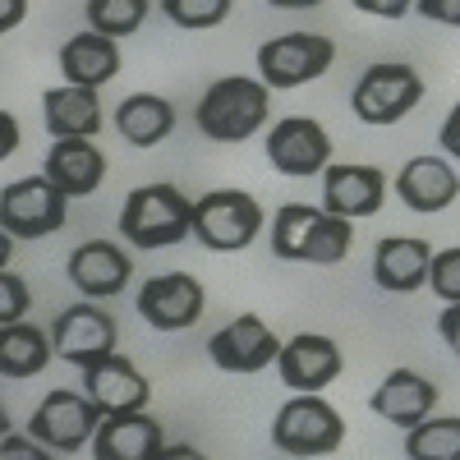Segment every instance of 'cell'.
Returning <instances> with one entry per match:
<instances>
[{"label": "cell", "mask_w": 460, "mask_h": 460, "mask_svg": "<svg viewBox=\"0 0 460 460\" xmlns=\"http://www.w3.org/2000/svg\"><path fill=\"white\" fill-rule=\"evenodd\" d=\"M355 244V230L350 221L327 217L323 208L309 203H286L272 217V253L286 262H314V267H332L345 262Z\"/></svg>", "instance_id": "6da1fadb"}, {"label": "cell", "mask_w": 460, "mask_h": 460, "mask_svg": "<svg viewBox=\"0 0 460 460\" xmlns=\"http://www.w3.org/2000/svg\"><path fill=\"white\" fill-rule=\"evenodd\" d=\"M194 235V203H189L171 180L138 184L120 208V240L138 249H171Z\"/></svg>", "instance_id": "7a4b0ae2"}, {"label": "cell", "mask_w": 460, "mask_h": 460, "mask_svg": "<svg viewBox=\"0 0 460 460\" xmlns=\"http://www.w3.org/2000/svg\"><path fill=\"white\" fill-rule=\"evenodd\" d=\"M267 115H272V93L262 88V79L230 74V79H217L203 93L194 120L212 143H244L267 125Z\"/></svg>", "instance_id": "3957f363"}, {"label": "cell", "mask_w": 460, "mask_h": 460, "mask_svg": "<svg viewBox=\"0 0 460 460\" xmlns=\"http://www.w3.org/2000/svg\"><path fill=\"white\" fill-rule=\"evenodd\" d=\"M262 208L249 189H208L194 203V240L212 253H240L258 240Z\"/></svg>", "instance_id": "277c9868"}, {"label": "cell", "mask_w": 460, "mask_h": 460, "mask_svg": "<svg viewBox=\"0 0 460 460\" xmlns=\"http://www.w3.org/2000/svg\"><path fill=\"white\" fill-rule=\"evenodd\" d=\"M336 60V42L327 32H281L258 47V74L267 93H286L323 79Z\"/></svg>", "instance_id": "5b68a950"}, {"label": "cell", "mask_w": 460, "mask_h": 460, "mask_svg": "<svg viewBox=\"0 0 460 460\" xmlns=\"http://www.w3.org/2000/svg\"><path fill=\"white\" fill-rule=\"evenodd\" d=\"M345 442V419L323 396H290L272 419V447L286 456H332Z\"/></svg>", "instance_id": "8992f818"}, {"label": "cell", "mask_w": 460, "mask_h": 460, "mask_svg": "<svg viewBox=\"0 0 460 460\" xmlns=\"http://www.w3.org/2000/svg\"><path fill=\"white\" fill-rule=\"evenodd\" d=\"M424 102V79L414 74V65H401V60H382V65H368L359 74V84L350 93V106L364 125L373 129H387L396 120Z\"/></svg>", "instance_id": "52a82bcc"}, {"label": "cell", "mask_w": 460, "mask_h": 460, "mask_svg": "<svg viewBox=\"0 0 460 460\" xmlns=\"http://www.w3.org/2000/svg\"><path fill=\"white\" fill-rule=\"evenodd\" d=\"M69 221V199L47 175H23L0 189V230L10 240H47Z\"/></svg>", "instance_id": "ba28073f"}, {"label": "cell", "mask_w": 460, "mask_h": 460, "mask_svg": "<svg viewBox=\"0 0 460 460\" xmlns=\"http://www.w3.org/2000/svg\"><path fill=\"white\" fill-rule=\"evenodd\" d=\"M102 429V410L84 396V392H51L42 405L32 410L28 419V438L32 442H42L47 451H84V442H93Z\"/></svg>", "instance_id": "9c48e42d"}, {"label": "cell", "mask_w": 460, "mask_h": 460, "mask_svg": "<svg viewBox=\"0 0 460 460\" xmlns=\"http://www.w3.org/2000/svg\"><path fill=\"white\" fill-rule=\"evenodd\" d=\"M120 345V332H115V318L102 314L97 304H69V309L51 323V350L56 359L74 364V368H93L106 355H115Z\"/></svg>", "instance_id": "30bf717a"}, {"label": "cell", "mask_w": 460, "mask_h": 460, "mask_svg": "<svg viewBox=\"0 0 460 460\" xmlns=\"http://www.w3.org/2000/svg\"><path fill=\"white\" fill-rule=\"evenodd\" d=\"M267 162L290 180H309L332 166V138L314 115H286L267 129Z\"/></svg>", "instance_id": "8fae6325"}, {"label": "cell", "mask_w": 460, "mask_h": 460, "mask_svg": "<svg viewBox=\"0 0 460 460\" xmlns=\"http://www.w3.org/2000/svg\"><path fill=\"white\" fill-rule=\"evenodd\" d=\"M208 355H212V364H217L221 373L249 377V373H262L267 364H277L281 341H277V332L267 327L258 314H240V318H230V323L208 341Z\"/></svg>", "instance_id": "7c38bea8"}, {"label": "cell", "mask_w": 460, "mask_h": 460, "mask_svg": "<svg viewBox=\"0 0 460 460\" xmlns=\"http://www.w3.org/2000/svg\"><path fill=\"white\" fill-rule=\"evenodd\" d=\"M277 368H281V382L295 387V396H323V387L341 377L345 359H341V345L323 332H299L281 345L277 355Z\"/></svg>", "instance_id": "4fadbf2b"}, {"label": "cell", "mask_w": 460, "mask_h": 460, "mask_svg": "<svg viewBox=\"0 0 460 460\" xmlns=\"http://www.w3.org/2000/svg\"><path fill=\"white\" fill-rule=\"evenodd\" d=\"M203 286L199 277H189V272H166V277H152L143 290H138V314L147 327H157V332H184V327H194L203 318Z\"/></svg>", "instance_id": "5bb4252c"}, {"label": "cell", "mask_w": 460, "mask_h": 460, "mask_svg": "<svg viewBox=\"0 0 460 460\" xmlns=\"http://www.w3.org/2000/svg\"><path fill=\"white\" fill-rule=\"evenodd\" d=\"M387 199V175L377 166H355V162H336L323 171V212L341 221H359L382 212Z\"/></svg>", "instance_id": "9a60e30c"}, {"label": "cell", "mask_w": 460, "mask_h": 460, "mask_svg": "<svg viewBox=\"0 0 460 460\" xmlns=\"http://www.w3.org/2000/svg\"><path fill=\"white\" fill-rule=\"evenodd\" d=\"M65 277L84 299H111V295H120L129 286L134 262L115 240H84L79 249L69 253Z\"/></svg>", "instance_id": "2e32d148"}, {"label": "cell", "mask_w": 460, "mask_h": 460, "mask_svg": "<svg viewBox=\"0 0 460 460\" xmlns=\"http://www.w3.org/2000/svg\"><path fill=\"white\" fill-rule=\"evenodd\" d=\"M368 410L377 419H387V424L396 429H419L424 419H433L438 410V387L424 377V373H414V368H392L387 377L377 382V392L368 396Z\"/></svg>", "instance_id": "e0dca14e"}, {"label": "cell", "mask_w": 460, "mask_h": 460, "mask_svg": "<svg viewBox=\"0 0 460 460\" xmlns=\"http://www.w3.org/2000/svg\"><path fill=\"white\" fill-rule=\"evenodd\" d=\"M84 396L102 410V414H138L147 410L152 401V387H147V377L138 373L134 359L125 355H106L102 364L84 368Z\"/></svg>", "instance_id": "ac0fdd59"}, {"label": "cell", "mask_w": 460, "mask_h": 460, "mask_svg": "<svg viewBox=\"0 0 460 460\" xmlns=\"http://www.w3.org/2000/svg\"><path fill=\"white\" fill-rule=\"evenodd\" d=\"M162 447H166V433L147 410L102 414V429L93 438V460H157Z\"/></svg>", "instance_id": "d6986e66"}, {"label": "cell", "mask_w": 460, "mask_h": 460, "mask_svg": "<svg viewBox=\"0 0 460 460\" xmlns=\"http://www.w3.org/2000/svg\"><path fill=\"white\" fill-rule=\"evenodd\" d=\"M65 199H88L106 180V152L93 138H60L47 152V171H42Z\"/></svg>", "instance_id": "ffe728a7"}, {"label": "cell", "mask_w": 460, "mask_h": 460, "mask_svg": "<svg viewBox=\"0 0 460 460\" xmlns=\"http://www.w3.org/2000/svg\"><path fill=\"white\" fill-rule=\"evenodd\" d=\"M433 249L419 235H387L373 249V281L392 295H414L419 286H429Z\"/></svg>", "instance_id": "44dd1931"}, {"label": "cell", "mask_w": 460, "mask_h": 460, "mask_svg": "<svg viewBox=\"0 0 460 460\" xmlns=\"http://www.w3.org/2000/svg\"><path fill=\"white\" fill-rule=\"evenodd\" d=\"M396 194L410 212L433 217V212H442L460 199V175L442 157H410L396 175Z\"/></svg>", "instance_id": "7402d4cb"}, {"label": "cell", "mask_w": 460, "mask_h": 460, "mask_svg": "<svg viewBox=\"0 0 460 460\" xmlns=\"http://www.w3.org/2000/svg\"><path fill=\"white\" fill-rule=\"evenodd\" d=\"M60 74L69 88H84V93H97L102 84H111L120 74V47L111 37H97L93 28L88 32H74L69 42L60 47Z\"/></svg>", "instance_id": "603a6c76"}, {"label": "cell", "mask_w": 460, "mask_h": 460, "mask_svg": "<svg viewBox=\"0 0 460 460\" xmlns=\"http://www.w3.org/2000/svg\"><path fill=\"white\" fill-rule=\"evenodd\" d=\"M42 120H47V134L60 143V138H93L102 129V102L97 93H84V88H47L42 97Z\"/></svg>", "instance_id": "cb8c5ba5"}, {"label": "cell", "mask_w": 460, "mask_h": 460, "mask_svg": "<svg viewBox=\"0 0 460 460\" xmlns=\"http://www.w3.org/2000/svg\"><path fill=\"white\" fill-rule=\"evenodd\" d=\"M115 129H120V138L134 143V147H157L175 129V106L157 93H129L115 106Z\"/></svg>", "instance_id": "d4e9b609"}, {"label": "cell", "mask_w": 460, "mask_h": 460, "mask_svg": "<svg viewBox=\"0 0 460 460\" xmlns=\"http://www.w3.org/2000/svg\"><path fill=\"white\" fill-rule=\"evenodd\" d=\"M56 359L51 336L32 323L0 327V377H37Z\"/></svg>", "instance_id": "484cf974"}, {"label": "cell", "mask_w": 460, "mask_h": 460, "mask_svg": "<svg viewBox=\"0 0 460 460\" xmlns=\"http://www.w3.org/2000/svg\"><path fill=\"white\" fill-rule=\"evenodd\" d=\"M405 456L410 460H460V414L424 419L419 429H410Z\"/></svg>", "instance_id": "4316f807"}, {"label": "cell", "mask_w": 460, "mask_h": 460, "mask_svg": "<svg viewBox=\"0 0 460 460\" xmlns=\"http://www.w3.org/2000/svg\"><path fill=\"white\" fill-rule=\"evenodd\" d=\"M88 23L97 37H111V42H120V37H134L143 28V19L152 14L147 0H88L84 5Z\"/></svg>", "instance_id": "83f0119b"}, {"label": "cell", "mask_w": 460, "mask_h": 460, "mask_svg": "<svg viewBox=\"0 0 460 460\" xmlns=\"http://www.w3.org/2000/svg\"><path fill=\"white\" fill-rule=\"evenodd\" d=\"M162 14L175 28H217L230 19V0H162Z\"/></svg>", "instance_id": "f1b7e54d"}, {"label": "cell", "mask_w": 460, "mask_h": 460, "mask_svg": "<svg viewBox=\"0 0 460 460\" xmlns=\"http://www.w3.org/2000/svg\"><path fill=\"white\" fill-rule=\"evenodd\" d=\"M429 290L447 304H460V249H442L433 253V267H429Z\"/></svg>", "instance_id": "f546056e"}, {"label": "cell", "mask_w": 460, "mask_h": 460, "mask_svg": "<svg viewBox=\"0 0 460 460\" xmlns=\"http://www.w3.org/2000/svg\"><path fill=\"white\" fill-rule=\"evenodd\" d=\"M28 309H32V290H28V281L14 277L10 267H5V272H0V327L23 323Z\"/></svg>", "instance_id": "4dcf8cb0"}, {"label": "cell", "mask_w": 460, "mask_h": 460, "mask_svg": "<svg viewBox=\"0 0 460 460\" xmlns=\"http://www.w3.org/2000/svg\"><path fill=\"white\" fill-rule=\"evenodd\" d=\"M0 460H51V451L42 442H32L28 433H10L0 438Z\"/></svg>", "instance_id": "1f68e13d"}, {"label": "cell", "mask_w": 460, "mask_h": 460, "mask_svg": "<svg viewBox=\"0 0 460 460\" xmlns=\"http://www.w3.org/2000/svg\"><path fill=\"white\" fill-rule=\"evenodd\" d=\"M424 19H438V23H447V28H460V0H419L414 5Z\"/></svg>", "instance_id": "d6a6232c"}, {"label": "cell", "mask_w": 460, "mask_h": 460, "mask_svg": "<svg viewBox=\"0 0 460 460\" xmlns=\"http://www.w3.org/2000/svg\"><path fill=\"white\" fill-rule=\"evenodd\" d=\"M442 152H447V157L451 162H460V102L451 106V115H447V120H442Z\"/></svg>", "instance_id": "836d02e7"}, {"label": "cell", "mask_w": 460, "mask_h": 460, "mask_svg": "<svg viewBox=\"0 0 460 460\" xmlns=\"http://www.w3.org/2000/svg\"><path fill=\"white\" fill-rule=\"evenodd\" d=\"M19 152V120L10 111H0V162H10Z\"/></svg>", "instance_id": "e575fe53"}, {"label": "cell", "mask_w": 460, "mask_h": 460, "mask_svg": "<svg viewBox=\"0 0 460 460\" xmlns=\"http://www.w3.org/2000/svg\"><path fill=\"white\" fill-rule=\"evenodd\" d=\"M438 332H442V341L451 345V355L460 359V304H451V309L438 318Z\"/></svg>", "instance_id": "d590c367"}, {"label": "cell", "mask_w": 460, "mask_h": 460, "mask_svg": "<svg viewBox=\"0 0 460 460\" xmlns=\"http://www.w3.org/2000/svg\"><path fill=\"white\" fill-rule=\"evenodd\" d=\"M355 5H359L364 14H382V19H401V14H410L405 0H355Z\"/></svg>", "instance_id": "8d00e7d4"}, {"label": "cell", "mask_w": 460, "mask_h": 460, "mask_svg": "<svg viewBox=\"0 0 460 460\" xmlns=\"http://www.w3.org/2000/svg\"><path fill=\"white\" fill-rule=\"evenodd\" d=\"M28 19V0H0V32H14Z\"/></svg>", "instance_id": "74e56055"}, {"label": "cell", "mask_w": 460, "mask_h": 460, "mask_svg": "<svg viewBox=\"0 0 460 460\" xmlns=\"http://www.w3.org/2000/svg\"><path fill=\"white\" fill-rule=\"evenodd\" d=\"M157 460H208L199 447H189V442H166L162 451H157Z\"/></svg>", "instance_id": "f35d334b"}, {"label": "cell", "mask_w": 460, "mask_h": 460, "mask_svg": "<svg viewBox=\"0 0 460 460\" xmlns=\"http://www.w3.org/2000/svg\"><path fill=\"white\" fill-rule=\"evenodd\" d=\"M10 253H14V240L5 235V230H0V272L10 267Z\"/></svg>", "instance_id": "ab89813d"}, {"label": "cell", "mask_w": 460, "mask_h": 460, "mask_svg": "<svg viewBox=\"0 0 460 460\" xmlns=\"http://www.w3.org/2000/svg\"><path fill=\"white\" fill-rule=\"evenodd\" d=\"M0 438H10V410H5V401H0Z\"/></svg>", "instance_id": "60d3db41"}]
</instances>
